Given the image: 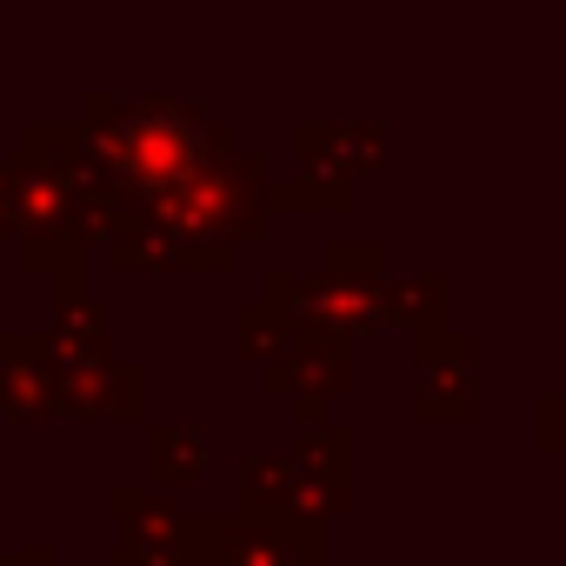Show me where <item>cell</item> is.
I'll return each instance as SVG.
<instances>
[{
    "label": "cell",
    "instance_id": "cell-1",
    "mask_svg": "<svg viewBox=\"0 0 566 566\" xmlns=\"http://www.w3.org/2000/svg\"><path fill=\"white\" fill-rule=\"evenodd\" d=\"M260 207H266V180H260V154L240 147L233 134L213 140V154L140 200H120L114 227H107V253L114 266H220L240 240L260 233Z\"/></svg>",
    "mask_w": 566,
    "mask_h": 566
},
{
    "label": "cell",
    "instance_id": "cell-2",
    "mask_svg": "<svg viewBox=\"0 0 566 566\" xmlns=\"http://www.w3.org/2000/svg\"><path fill=\"white\" fill-rule=\"evenodd\" d=\"M81 134L101 154V167L120 187V200H140V193H160V187L187 180L213 154V140L227 127H213L193 101H174V94H147V101L94 94L87 114H81Z\"/></svg>",
    "mask_w": 566,
    "mask_h": 566
},
{
    "label": "cell",
    "instance_id": "cell-3",
    "mask_svg": "<svg viewBox=\"0 0 566 566\" xmlns=\"http://www.w3.org/2000/svg\"><path fill=\"white\" fill-rule=\"evenodd\" d=\"M240 506L287 513V520H321L354 506V433L327 420L287 453H253L240 480Z\"/></svg>",
    "mask_w": 566,
    "mask_h": 566
},
{
    "label": "cell",
    "instance_id": "cell-4",
    "mask_svg": "<svg viewBox=\"0 0 566 566\" xmlns=\"http://www.w3.org/2000/svg\"><path fill=\"white\" fill-rule=\"evenodd\" d=\"M321 526L240 506L227 520H200V566H321Z\"/></svg>",
    "mask_w": 566,
    "mask_h": 566
},
{
    "label": "cell",
    "instance_id": "cell-5",
    "mask_svg": "<svg viewBox=\"0 0 566 566\" xmlns=\"http://www.w3.org/2000/svg\"><path fill=\"white\" fill-rule=\"evenodd\" d=\"M114 513L127 520L114 566H200V520H187L160 486H120Z\"/></svg>",
    "mask_w": 566,
    "mask_h": 566
},
{
    "label": "cell",
    "instance_id": "cell-6",
    "mask_svg": "<svg viewBox=\"0 0 566 566\" xmlns=\"http://www.w3.org/2000/svg\"><path fill=\"white\" fill-rule=\"evenodd\" d=\"M480 347L473 334H453L447 321L420 327V354H413V407L427 420H467L480 400V374H473Z\"/></svg>",
    "mask_w": 566,
    "mask_h": 566
},
{
    "label": "cell",
    "instance_id": "cell-7",
    "mask_svg": "<svg viewBox=\"0 0 566 566\" xmlns=\"http://www.w3.org/2000/svg\"><path fill=\"white\" fill-rule=\"evenodd\" d=\"M301 187H287V200H327V207H340V200H354V174L367 167V160H380L387 154V140H380V127H301Z\"/></svg>",
    "mask_w": 566,
    "mask_h": 566
},
{
    "label": "cell",
    "instance_id": "cell-8",
    "mask_svg": "<svg viewBox=\"0 0 566 566\" xmlns=\"http://www.w3.org/2000/svg\"><path fill=\"white\" fill-rule=\"evenodd\" d=\"M266 387H273V394H294L301 413H307L314 427H327L321 407H327L334 394H354V347H340V340H294L287 354L273 360Z\"/></svg>",
    "mask_w": 566,
    "mask_h": 566
},
{
    "label": "cell",
    "instance_id": "cell-9",
    "mask_svg": "<svg viewBox=\"0 0 566 566\" xmlns=\"http://www.w3.org/2000/svg\"><path fill=\"white\" fill-rule=\"evenodd\" d=\"M61 387H67V360L54 340H0V407L8 413H61Z\"/></svg>",
    "mask_w": 566,
    "mask_h": 566
},
{
    "label": "cell",
    "instance_id": "cell-10",
    "mask_svg": "<svg viewBox=\"0 0 566 566\" xmlns=\"http://www.w3.org/2000/svg\"><path fill=\"white\" fill-rule=\"evenodd\" d=\"M200 460H207L200 427H154V433H147V480H154L160 493L180 486V480H193Z\"/></svg>",
    "mask_w": 566,
    "mask_h": 566
},
{
    "label": "cell",
    "instance_id": "cell-11",
    "mask_svg": "<svg viewBox=\"0 0 566 566\" xmlns=\"http://www.w3.org/2000/svg\"><path fill=\"white\" fill-rule=\"evenodd\" d=\"M539 447H546V453H559V460H566V387H559V394H546V400H539Z\"/></svg>",
    "mask_w": 566,
    "mask_h": 566
}]
</instances>
